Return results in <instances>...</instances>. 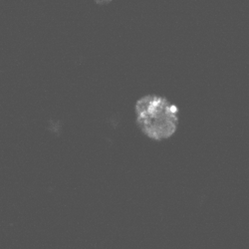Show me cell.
I'll return each mask as SVG.
<instances>
[{"label": "cell", "instance_id": "1", "mask_svg": "<svg viewBox=\"0 0 249 249\" xmlns=\"http://www.w3.org/2000/svg\"><path fill=\"white\" fill-rule=\"evenodd\" d=\"M136 118L144 135L160 142L176 134L179 123V108L167 98L147 95L136 104Z\"/></svg>", "mask_w": 249, "mask_h": 249}]
</instances>
